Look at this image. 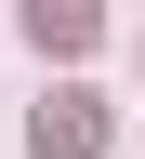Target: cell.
<instances>
[{"instance_id":"1","label":"cell","mask_w":145,"mask_h":159,"mask_svg":"<svg viewBox=\"0 0 145 159\" xmlns=\"http://www.w3.org/2000/svg\"><path fill=\"white\" fill-rule=\"evenodd\" d=\"M27 146L40 159H106V106H92V93H53V106L27 119Z\"/></svg>"},{"instance_id":"2","label":"cell","mask_w":145,"mask_h":159,"mask_svg":"<svg viewBox=\"0 0 145 159\" xmlns=\"http://www.w3.org/2000/svg\"><path fill=\"white\" fill-rule=\"evenodd\" d=\"M27 40H40V53H92V13H79V0H40Z\"/></svg>"}]
</instances>
